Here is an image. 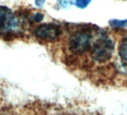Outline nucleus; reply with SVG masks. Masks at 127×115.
<instances>
[{"label": "nucleus", "mask_w": 127, "mask_h": 115, "mask_svg": "<svg viewBox=\"0 0 127 115\" xmlns=\"http://www.w3.org/2000/svg\"><path fill=\"white\" fill-rule=\"evenodd\" d=\"M92 35L86 29L74 32L69 37L68 46L69 50L76 55H81L91 48Z\"/></svg>", "instance_id": "f257e3e1"}, {"label": "nucleus", "mask_w": 127, "mask_h": 115, "mask_svg": "<svg viewBox=\"0 0 127 115\" xmlns=\"http://www.w3.org/2000/svg\"><path fill=\"white\" fill-rule=\"evenodd\" d=\"M114 47V42L111 39L106 37H101L91 47V56L97 62H106L111 58Z\"/></svg>", "instance_id": "f03ea898"}, {"label": "nucleus", "mask_w": 127, "mask_h": 115, "mask_svg": "<svg viewBox=\"0 0 127 115\" xmlns=\"http://www.w3.org/2000/svg\"><path fill=\"white\" fill-rule=\"evenodd\" d=\"M19 27V22L12 11L0 6V34L13 32Z\"/></svg>", "instance_id": "7ed1b4c3"}, {"label": "nucleus", "mask_w": 127, "mask_h": 115, "mask_svg": "<svg viewBox=\"0 0 127 115\" xmlns=\"http://www.w3.org/2000/svg\"><path fill=\"white\" fill-rule=\"evenodd\" d=\"M60 27L54 23H44L38 25L34 29L35 36L42 40L52 41L56 40L60 34Z\"/></svg>", "instance_id": "20e7f679"}, {"label": "nucleus", "mask_w": 127, "mask_h": 115, "mask_svg": "<svg viewBox=\"0 0 127 115\" xmlns=\"http://www.w3.org/2000/svg\"><path fill=\"white\" fill-rule=\"evenodd\" d=\"M119 55L123 60L127 61V37L121 41L119 46Z\"/></svg>", "instance_id": "39448f33"}, {"label": "nucleus", "mask_w": 127, "mask_h": 115, "mask_svg": "<svg viewBox=\"0 0 127 115\" xmlns=\"http://www.w3.org/2000/svg\"><path fill=\"white\" fill-rule=\"evenodd\" d=\"M109 25L113 28H124L127 27V19H111L109 21Z\"/></svg>", "instance_id": "423d86ee"}, {"label": "nucleus", "mask_w": 127, "mask_h": 115, "mask_svg": "<svg viewBox=\"0 0 127 115\" xmlns=\"http://www.w3.org/2000/svg\"><path fill=\"white\" fill-rule=\"evenodd\" d=\"M92 1V0H74V4L79 8H86Z\"/></svg>", "instance_id": "0eeeda50"}, {"label": "nucleus", "mask_w": 127, "mask_h": 115, "mask_svg": "<svg viewBox=\"0 0 127 115\" xmlns=\"http://www.w3.org/2000/svg\"><path fill=\"white\" fill-rule=\"evenodd\" d=\"M43 17H44L43 14H42V13H36V14L33 15V19L35 22H40V21H42V20L43 19Z\"/></svg>", "instance_id": "6e6552de"}, {"label": "nucleus", "mask_w": 127, "mask_h": 115, "mask_svg": "<svg viewBox=\"0 0 127 115\" xmlns=\"http://www.w3.org/2000/svg\"><path fill=\"white\" fill-rule=\"evenodd\" d=\"M60 1L63 7H68L71 4V2L68 0H60Z\"/></svg>", "instance_id": "1a4fd4ad"}, {"label": "nucleus", "mask_w": 127, "mask_h": 115, "mask_svg": "<svg viewBox=\"0 0 127 115\" xmlns=\"http://www.w3.org/2000/svg\"><path fill=\"white\" fill-rule=\"evenodd\" d=\"M35 1V4L37 6V7H42L45 1V0H34Z\"/></svg>", "instance_id": "9d476101"}]
</instances>
